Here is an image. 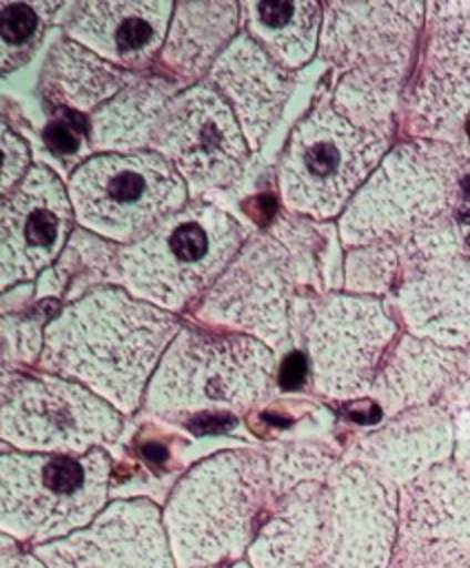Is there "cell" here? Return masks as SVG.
<instances>
[{"instance_id": "obj_33", "label": "cell", "mask_w": 470, "mask_h": 568, "mask_svg": "<svg viewBox=\"0 0 470 568\" xmlns=\"http://www.w3.org/2000/svg\"><path fill=\"white\" fill-rule=\"evenodd\" d=\"M31 171V155L27 142L2 126V195H7Z\"/></svg>"}, {"instance_id": "obj_31", "label": "cell", "mask_w": 470, "mask_h": 568, "mask_svg": "<svg viewBox=\"0 0 470 568\" xmlns=\"http://www.w3.org/2000/svg\"><path fill=\"white\" fill-rule=\"evenodd\" d=\"M401 275V257L395 240L357 246L346 257V286L357 295L388 291Z\"/></svg>"}, {"instance_id": "obj_34", "label": "cell", "mask_w": 470, "mask_h": 568, "mask_svg": "<svg viewBox=\"0 0 470 568\" xmlns=\"http://www.w3.org/2000/svg\"><path fill=\"white\" fill-rule=\"evenodd\" d=\"M441 406L448 413L450 410L459 413L463 408H470V346L461 351L457 373H454L450 386L446 388V393L441 395Z\"/></svg>"}, {"instance_id": "obj_7", "label": "cell", "mask_w": 470, "mask_h": 568, "mask_svg": "<svg viewBox=\"0 0 470 568\" xmlns=\"http://www.w3.org/2000/svg\"><path fill=\"white\" fill-rule=\"evenodd\" d=\"M275 366V351L251 335L182 326L146 388L144 406L168 415L246 410L268 395Z\"/></svg>"}, {"instance_id": "obj_23", "label": "cell", "mask_w": 470, "mask_h": 568, "mask_svg": "<svg viewBox=\"0 0 470 568\" xmlns=\"http://www.w3.org/2000/svg\"><path fill=\"white\" fill-rule=\"evenodd\" d=\"M328 519L326 481L302 484L275 501L246 552V561L253 568H324Z\"/></svg>"}, {"instance_id": "obj_29", "label": "cell", "mask_w": 470, "mask_h": 568, "mask_svg": "<svg viewBox=\"0 0 470 568\" xmlns=\"http://www.w3.org/2000/svg\"><path fill=\"white\" fill-rule=\"evenodd\" d=\"M67 9L62 2H0L2 71L22 64L40 42L49 20Z\"/></svg>"}, {"instance_id": "obj_36", "label": "cell", "mask_w": 470, "mask_h": 568, "mask_svg": "<svg viewBox=\"0 0 470 568\" xmlns=\"http://www.w3.org/2000/svg\"><path fill=\"white\" fill-rule=\"evenodd\" d=\"M0 568H47V564L31 548L27 550L22 544L2 535Z\"/></svg>"}, {"instance_id": "obj_12", "label": "cell", "mask_w": 470, "mask_h": 568, "mask_svg": "<svg viewBox=\"0 0 470 568\" xmlns=\"http://www.w3.org/2000/svg\"><path fill=\"white\" fill-rule=\"evenodd\" d=\"M395 335L397 322L377 297L337 293L319 302L306 322L315 390L335 399L370 395Z\"/></svg>"}, {"instance_id": "obj_25", "label": "cell", "mask_w": 470, "mask_h": 568, "mask_svg": "<svg viewBox=\"0 0 470 568\" xmlns=\"http://www.w3.org/2000/svg\"><path fill=\"white\" fill-rule=\"evenodd\" d=\"M177 84L164 78H137L89 118V142L100 153L153 151Z\"/></svg>"}, {"instance_id": "obj_9", "label": "cell", "mask_w": 470, "mask_h": 568, "mask_svg": "<svg viewBox=\"0 0 470 568\" xmlns=\"http://www.w3.org/2000/svg\"><path fill=\"white\" fill-rule=\"evenodd\" d=\"M386 149L388 135L350 122L333 104L315 106L282 151L277 184L284 206L315 220L344 213Z\"/></svg>"}, {"instance_id": "obj_22", "label": "cell", "mask_w": 470, "mask_h": 568, "mask_svg": "<svg viewBox=\"0 0 470 568\" xmlns=\"http://www.w3.org/2000/svg\"><path fill=\"white\" fill-rule=\"evenodd\" d=\"M397 308L410 335L446 348L470 346V257L457 253L397 284Z\"/></svg>"}, {"instance_id": "obj_14", "label": "cell", "mask_w": 470, "mask_h": 568, "mask_svg": "<svg viewBox=\"0 0 470 568\" xmlns=\"http://www.w3.org/2000/svg\"><path fill=\"white\" fill-rule=\"evenodd\" d=\"M388 568H470V477L452 462L399 488Z\"/></svg>"}, {"instance_id": "obj_17", "label": "cell", "mask_w": 470, "mask_h": 568, "mask_svg": "<svg viewBox=\"0 0 470 568\" xmlns=\"http://www.w3.org/2000/svg\"><path fill=\"white\" fill-rule=\"evenodd\" d=\"M326 486L330 519L324 568H388L397 537L399 488L352 462H341Z\"/></svg>"}, {"instance_id": "obj_2", "label": "cell", "mask_w": 470, "mask_h": 568, "mask_svg": "<svg viewBox=\"0 0 470 568\" xmlns=\"http://www.w3.org/2000/svg\"><path fill=\"white\" fill-rule=\"evenodd\" d=\"M270 508L266 453L228 448L193 464L162 506L175 568H215L246 559Z\"/></svg>"}, {"instance_id": "obj_21", "label": "cell", "mask_w": 470, "mask_h": 568, "mask_svg": "<svg viewBox=\"0 0 470 568\" xmlns=\"http://www.w3.org/2000/svg\"><path fill=\"white\" fill-rule=\"evenodd\" d=\"M452 453L454 417L441 404H428L403 410L359 437L348 462L401 488L430 468L452 462Z\"/></svg>"}, {"instance_id": "obj_6", "label": "cell", "mask_w": 470, "mask_h": 568, "mask_svg": "<svg viewBox=\"0 0 470 568\" xmlns=\"http://www.w3.org/2000/svg\"><path fill=\"white\" fill-rule=\"evenodd\" d=\"M111 455L95 448L86 455L2 450L0 528L22 544L40 546L86 528L106 506Z\"/></svg>"}, {"instance_id": "obj_4", "label": "cell", "mask_w": 470, "mask_h": 568, "mask_svg": "<svg viewBox=\"0 0 470 568\" xmlns=\"http://www.w3.org/2000/svg\"><path fill=\"white\" fill-rule=\"evenodd\" d=\"M246 240L248 231L228 211L188 200L153 231L120 246L117 280L137 300L180 313L204 297Z\"/></svg>"}, {"instance_id": "obj_37", "label": "cell", "mask_w": 470, "mask_h": 568, "mask_svg": "<svg viewBox=\"0 0 470 568\" xmlns=\"http://www.w3.org/2000/svg\"><path fill=\"white\" fill-rule=\"evenodd\" d=\"M215 568H253L246 559H242V561H235V564H224V566H215Z\"/></svg>"}, {"instance_id": "obj_5", "label": "cell", "mask_w": 470, "mask_h": 568, "mask_svg": "<svg viewBox=\"0 0 470 568\" xmlns=\"http://www.w3.org/2000/svg\"><path fill=\"white\" fill-rule=\"evenodd\" d=\"M306 226L277 220L248 235L222 277L204 293L197 320L231 333L251 335L273 351L282 348L295 322V293L315 268Z\"/></svg>"}, {"instance_id": "obj_35", "label": "cell", "mask_w": 470, "mask_h": 568, "mask_svg": "<svg viewBox=\"0 0 470 568\" xmlns=\"http://www.w3.org/2000/svg\"><path fill=\"white\" fill-rule=\"evenodd\" d=\"M452 464L470 477V408L454 415V453Z\"/></svg>"}, {"instance_id": "obj_13", "label": "cell", "mask_w": 470, "mask_h": 568, "mask_svg": "<svg viewBox=\"0 0 470 568\" xmlns=\"http://www.w3.org/2000/svg\"><path fill=\"white\" fill-rule=\"evenodd\" d=\"M153 151L164 155L197 193L237 182L251 155L237 115L206 82L191 84L171 100Z\"/></svg>"}, {"instance_id": "obj_3", "label": "cell", "mask_w": 470, "mask_h": 568, "mask_svg": "<svg viewBox=\"0 0 470 568\" xmlns=\"http://www.w3.org/2000/svg\"><path fill=\"white\" fill-rule=\"evenodd\" d=\"M423 11L421 2L326 4L319 49L341 71L333 106L350 122L388 135Z\"/></svg>"}, {"instance_id": "obj_11", "label": "cell", "mask_w": 470, "mask_h": 568, "mask_svg": "<svg viewBox=\"0 0 470 568\" xmlns=\"http://www.w3.org/2000/svg\"><path fill=\"white\" fill-rule=\"evenodd\" d=\"M124 419L86 386L51 375L2 377L0 437L22 453L86 455L113 444Z\"/></svg>"}, {"instance_id": "obj_15", "label": "cell", "mask_w": 470, "mask_h": 568, "mask_svg": "<svg viewBox=\"0 0 470 568\" xmlns=\"http://www.w3.org/2000/svg\"><path fill=\"white\" fill-rule=\"evenodd\" d=\"M75 211L62 180L44 164L2 195L0 266L2 286L35 280L69 246Z\"/></svg>"}, {"instance_id": "obj_1", "label": "cell", "mask_w": 470, "mask_h": 568, "mask_svg": "<svg viewBox=\"0 0 470 568\" xmlns=\"http://www.w3.org/2000/svg\"><path fill=\"white\" fill-rule=\"evenodd\" d=\"M180 331L175 313L137 300L124 286L104 284L44 324L38 364L129 415L144 404L146 388Z\"/></svg>"}, {"instance_id": "obj_30", "label": "cell", "mask_w": 470, "mask_h": 568, "mask_svg": "<svg viewBox=\"0 0 470 568\" xmlns=\"http://www.w3.org/2000/svg\"><path fill=\"white\" fill-rule=\"evenodd\" d=\"M273 506L302 484L326 481L339 466L337 457L315 444H284L266 453Z\"/></svg>"}, {"instance_id": "obj_26", "label": "cell", "mask_w": 470, "mask_h": 568, "mask_svg": "<svg viewBox=\"0 0 470 568\" xmlns=\"http://www.w3.org/2000/svg\"><path fill=\"white\" fill-rule=\"evenodd\" d=\"M239 24V2H175L160 60L180 78H200L211 71L222 51L237 38Z\"/></svg>"}, {"instance_id": "obj_38", "label": "cell", "mask_w": 470, "mask_h": 568, "mask_svg": "<svg viewBox=\"0 0 470 568\" xmlns=\"http://www.w3.org/2000/svg\"><path fill=\"white\" fill-rule=\"evenodd\" d=\"M468 7H470V4H468Z\"/></svg>"}, {"instance_id": "obj_10", "label": "cell", "mask_w": 470, "mask_h": 568, "mask_svg": "<svg viewBox=\"0 0 470 568\" xmlns=\"http://www.w3.org/2000/svg\"><path fill=\"white\" fill-rule=\"evenodd\" d=\"M80 229L113 244H133L188 204V184L157 151L98 153L67 182Z\"/></svg>"}, {"instance_id": "obj_32", "label": "cell", "mask_w": 470, "mask_h": 568, "mask_svg": "<svg viewBox=\"0 0 470 568\" xmlns=\"http://www.w3.org/2000/svg\"><path fill=\"white\" fill-rule=\"evenodd\" d=\"M44 346V331H40L38 322L31 317L11 320L4 315L2 320V364L9 366V359L16 362H33L40 359Z\"/></svg>"}, {"instance_id": "obj_18", "label": "cell", "mask_w": 470, "mask_h": 568, "mask_svg": "<svg viewBox=\"0 0 470 568\" xmlns=\"http://www.w3.org/2000/svg\"><path fill=\"white\" fill-rule=\"evenodd\" d=\"M419 75L406 98L415 131L439 135L470 111V7L432 4Z\"/></svg>"}, {"instance_id": "obj_27", "label": "cell", "mask_w": 470, "mask_h": 568, "mask_svg": "<svg viewBox=\"0 0 470 568\" xmlns=\"http://www.w3.org/2000/svg\"><path fill=\"white\" fill-rule=\"evenodd\" d=\"M242 31L290 71L304 67L317 44L324 7L310 0L239 2Z\"/></svg>"}, {"instance_id": "obj_8", "label": "cell", "mask_w": 470, "mask_h": 568, "mask_svg": "<svg viewBox=\"0 0 470 568\" xmlns=\"http://www.w3.org/2000/svg\"><path fill=\"white\" fill-rule=\"evenodd\" d=\"M461 175L459 153L439 140H412L386 153L339 220L344 244L397 240L446 217Z\"/></svg>"}, {"instance_id": "obj_19", "label": "cell", "mask_w": 470, "mask_h": 568, "mask_svg": "<svg viewBox=\"0 0 470 568\" xmlns=\"http://www.w3.org/2000/svg\"><path fill=\"white\" fill-rule=\"evenodd\" d=\"M175 2L98 0L69 4L64 33L106 62L137 73L162 55Z\"/></svg>"}, {"instance_id": "obj_28", "label": "cell", "mask_w": 470, "mask_h": 568, "mask_svg": "<svg viewBox=\"0 0 470 568\" xmlns=\"http://www.w3.org/2000/svg\"><path fill=\"white\" fill-rule=\"evenodd\" d=\"M137 78L140 73L120 69L69 38L55 44L49 60L53 95L75 111L93 113Z\"/></svg>"}, {"instance_id": "obj_16", "label": "cell", "mask_w": 470, "mask_h": 568, "mask_svg": "<svg viewBox=\"0 0 470 568\" xmlns=\"http://www.w3.org/2000/svg\"><path fill=\"white\" fill-rule=\"evenodd\" d=\"M31 550L47 568H175L162 508L146 497L113 499L86 528Z\"/></svg>"}, {"instance_id": "obj_24", "label": "cell", "mask_w": 470, "mask_h": 568, "mask_svg": "<svg viewBox=\"0 0 470 568\" xmlns=\"http://www.w3.org/2000/svg\"><path fill=\"white\" fill-rule=\"evenodd\" d=\"M459 357L461 351L439 346L410 333L401 335L386 355L370 395L377 399L379 408L392 417L417 406H428L430 399L443 395L450 386Z\"/></svg>"}, {"instance_id": "obj_20", "label": "cell", "mask_w": 470, "mask_h": 568, "mask_svg": "<svg viewBox=\"0 0 470 568\" xmlns=\"http://www.w3.org/2000/svg\"><path fill=\"white\" fill-rule=\"evenodd\" d=\"M206 84L228 102L251 151H257L293 93L295 71L279 64L242 31L215 60L206 73Z\"/></svg>"}]
</instances>
